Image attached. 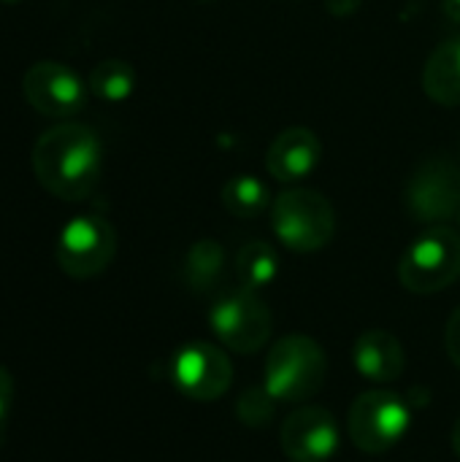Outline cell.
<instances>
[{
  "mask_svg": "<svg viewBox=\"0 0 460 462\" xmlns=\"http://www.w3.org/2000/svg\"><path fill=\"white\" fill-rule=\"evenodd\" d=\"M35 181L57 200H84L103 173V143L89 125L57 122L43 130L30 152Z\"/></svg>",
  "mask_w": 460,
  "mask_h": 462,
  "instance_id": "obj_1",
  "label": "cell"
},
{
  "mask_svg": "<svg viewBox=\"0 0 460 462\" xmlns=\"http://www.w3.org/2000/svg\"><path fill=\"white\" fill-rule=\"evenodd\" d=\"M328 376V360L323 346L301 333L279 338L263 368V387L282 403H301L314 398Z\"/></svg>",
  "mask_w": 460,
  "mask_h": 462,
  "instance_id": "obj_2",
  "label": "cell"
},
{
  "mask_svg": "<svg viewBox=\"0 0 460 462\" xmlns=\"http://www.w3.org/2000/svg\"><path fill=\"white\" fill-rule=\"evenodd\" d=\"M271 230L290 252H320L336 236L333 203L317 189L290 187L271 203Z\"/></svg>",
  "mask_w": 460,
  "mask_h": 462,
  "instance_id": "obj_3",
  "label": "cell"
},
{
  "mask_svg": "<svg viewBox=\"0 0 460 462\" xmlns=\"http://www.w3.org/2000/svg\"><path fill=\"white\" fill-rule=\"evenodd\" d=\"M460 279V233L437 225L418 236L399 260V282L415 295H434Z\"/></svg>",
  "mask_w": 460,
  "mask_h": 462,
  "instance_id": "obj_4",
  "label": "cell"
},
{
  "mask_svg": "<svg viewBox=\"0 0 460 462\" xmlns=\"http://www.w3.org/2000/svg\"><path fill=\"white\" fill-rule=\"evenodd\" d=\"M117 254V230L100 214H79L62 225L54 241V260L70 279L100 276Z\"/></svg>",
  "mask_w": 460,
  "mask_h": 462,
  "instance_id": "obj_5",
  "label": "cell"
},
{
  "mask_svg": "<svg viewBox=\"0 0 460 462\" xmlns=\"http://www.w3.org/2000/svg\"><path fill=\"white\" fill-rule=\"evenodd\" d=\"M412 411L407 401L390 390H369L358 395L347 414L352 444L366 455L390 452L409 430Z\"/></svg>",
  "mask_w": 460,
  "mask_h": 462,
  "instance_id": "obj_6",
  "label": "cell"
},
{
  "mask_svg": "<svg viewBox=\"0 0 460 462\" xmlns=\"http://www.w3.org/2000/svg\"><path fill=\"white\" fill-rule=\"evenodd\" d=\"M209 325H211V333L228 349L241 352V355H255L271 338L274 314L258 292L241 287V290L220 295L211 303Z\"/></svg>",
  "mask_w": 460,
  "mask_h": 462,
  "instance_id": "obj_7",
  "label": "cell"
},
{
  "mask_svg": "<svg viewBox=\"0 0 460 462\" xmlns=\"http://www.w3.org/2000/svg\"><path fill=\"white\" fill-rule=\"evenodd\" d=\"M404 206L423 225H447L460 217V165L450 157H428L415 168L404 189Z\"/></svg>",
  "mask_w": 460,
  "mask_h": 462,
  "instance_id": "obj_8",
  "label": "cell"
},
{
  "mask_svg": "<svg viewBox=\"0 0 460 462\" xmlns=\"http://www.w3.org/2000/svg\"><path fill=\"white\" fill-rule=\"evenodd\" d=\"M89 84L65 62L38 60L22 79V95L27 106L49 119H70L87 106Z\"/></svg>",
  "mask_w": 460,
  "mask_h": 462,
  "instance_id": "obj_9",
  "label": "cell"
},
{
  "mask_svg": "<svg viewBox=\"0 0 460 462\" xmlns=\"http://www.w3.org/2000/svg\"><path fill=\"white\" fill-rule=\"evenodd\" d=\"M171 379L190 401H217L233 384V363L214 344L192 341L184 344L171 363Z\"/></svg>",
  "mask_w": 460,
  "mask_h": 462,
  "instance_id": "obj_10",
  "label": "cell"
},
{
  "mask_svg": "<svg viewBox=\"0 0 460 462\" xmlns=\"http://www.w3.org/2000/svg\"><path fill=\"white\" fill-rule=\"evenodd\" d=\"M279 444L290 462H328L339 449V425L328 409L304 406L282 422Z\"/></svg>",
  "mask_w": 460,
  "mask_h": 462,
  "instance_id": "obj_11",
  "label": "cell"
},
{
  "mask_svg": "<svg viewBox=\"0 0 460 462\" xmlns=\"http://www.w3.org/2000/svg\"><path fill=\"white\" fill-rule=\"evenodd\" d=\"M323 160V143L314 130L304 125L285 127L266 152V171L282 184H298L317 171Z\"/></svg>",
  "mask_w": 460,
  "mask_h": 462,
  "instance_id": "obj_12",
  "label": "cell"
},
{
  "mask_svg": "<svg viewBox=\"0 0 460 462\" xmlns=\"http://www.w3.org/2000/svg\"><path fill=\"white\" fill-rule=\"evenodd\" d=\"M355 368L363 379L374 384H390L401 379L407 368V355L401 341L388 330H366L355 338L352 346Z\"/></svg>",
  "mask_w": 460,
  "mask_h": 462,
  "instance_id": "obj_13",
  "label": "cell"
},
{
  "mask_svg": "<svg viewBox=\"0 0 460 462\" xmlns=\"http://www.w3.org/2000/svg\"><path fill=\"white\" fill-rule=\"evenodd\" d=\"M423 89L445 108L460 106V38H450L431 51L423 68Z\"/></svg>",
  "mask_w": 460,
  "mask_h": 462,
  "instance_id": "obj_14",
  "label": "cell"
},
{
  "mask_svg": "<svg viewBox=\"0 0 460 462\" xmlns=\"http://www.w3.org/2000/svg\"><path fill=\"white\" fill-rule=\"evenodd\" d=\"M220 200H222L225 211L239 219H258L266 211H271V203H274L266 181L252 173L230 176L220 192Z\"/></svg>",
  "mask_w": 460,
  "mask_h": 462,
  "instance_id": "obj_15",
  "label": "cell"
},
{
  "mask_svg": "<svg viewBox=\"0 0 460 462\" xmlns=\"http://www.w3.org/2000/svg\"><path fill=\"white\" fill-rule=\"evenodd\" d=\"M279 268H282L279 254L266 241H249L236 254V273L241 279V287L252 292H260L268 284H274L279 276Z\"/></svg>",
  "mask_w": 460,
  "mask_h": 462,
  "instance_id": "obj_16",
  "label": "cell"
},
{
  "mask_svg": "<svg viewBox=\"0 0 460 462\" xmlns=\"http://www.w3.org/2000/svg\"><path fill=\"white\" fill-rule=\"evenodd\" d=\"M222 271H225V249L217 241L201 238L190 246L184 257V279L190 290L211 292L217 282L222 279Z\"/></svg>",
  "mask_w": 460,
  "mask_h": 462,
  "instance_id": "obj_17",
  "label": "cell"
},
{
  "mask_svg": "<svg viewBox=\"0 0 460 462\" xmlns=\"http://www.w3.org/2000/svg\"><path fill=\"white\" fill-rule=\"evenodd\" d=\"M89 92L103 103H125L136 92V68L127 60H103L89 70Z\"/></svg>",
  "mask_w": 460,
  "mask_h": 462,
  "instance_id": "obj_18",
  "label": "cell"
},
{
  "mask_svg": "<svg viewBox=\"0 0 460 462\" xmlns=\"http://www.w3.org/2000/svg\"><path fill=\"white\" fill-rule=\"evenodd\" d=\"M277 398L266 387H249L236 403V417L247 428H266L277 414Z\"/></svg>",
  "mask_w": 460,
  "mask_h": 462,
  "instance_id": "obj_19",
  "label": "cell"
},
{
  "mask_svg": "<svg viewBox=\"0 0 460 462\" xmlns=\"http://www.w3.org/2000/svg\"><path fill=\"white\" fill-rule=\"evenodd\" d=\"M14 395H16L14 376L0 365V436L8 428V420H11V411H14Z\"/></svg>",
  "mask_w": 460,
  "mask_h": 462,
  "instance_id": "obj_20",
  "label": "cell"
},
{
  "mask_svg": "<svg viewBox=\"0 0 460 462\" xmlns=\"http://www.w3.org/2000/svg\"><path fill=\"white\" fill-rule=\"evenodd\" d=\"M445 346L450 360L460 368V306L453 311V317L447 319V330H445Z\"/></svg>",
  "mask_w": 460,
  "mask_h": 462,
  "instance_id": "obj_21",
  "label": "cell"
},
{
  "mask_svg": "<svg viewBox=\"0 0 460 462\" xmlns=\"http://www.w3.org/2000/svg\"><path fill=\"white\" fill-rule=\"evenodd\" d=\"M361 3L363 0H325V8L333 16H350V14H355L361 8Z\"/></svg>",
  "mask_w": 460,
  "mask_h": 462,
  "instance_id": "obj_22",
  "label": "cell"
},
{
  "mask_svg": "<svg viewBox=\"0 0 460 462\" xmlns=\"http://www.w3.org/2000/svg\"><path fill=\"white\" fill-rule=\"evenodd\" d=\"M442 14H445L450 22L460 24V0H442Z\"/></svg>",
  "mask_w": 460,
  "mask_h": 462,
  "instance_id": "obj_23",
  "label": "cell"
},
{
  "mask_svg": "<svg viewBox=\"0 0 460 462\" xmlns=\"http://www.w3.org/2000/svg\"><path fill=\"white\" fill-rule=\"evenodd\" d=\"M450 444H453V452L460 457V417L458 422H455V428H453V436H450Z\"/></svg>",
  "mask_w": 460,
  "mask_h": 462,
  "instance_id": "obj_24",
  "label": "cell"
},
{
  "mask_svg": "<svg viewBox=\"0 0 460 462\" xmlns=\"http://www.w3.org/2000/svg\"><path fill=\"white\" fill-rule=\"evenodd\" d=\"M0 3H8V5H16V3H22V0H0Z\"/></svg>",
  "mask_w": 460,
  "mask_h": 462,
  "instance_id": "obj_25",
  "label": "cell"
},
{
  "mask_svg": "<svg viewBox=\"0 0 460 462\" xmlns=\"http://www.w3.org/2000/svg\"><path fill=\"white\" fill-rule=\"evenodd\" d=\"M201 3H214V0H201Z\"/></svg>",
  "mask_w": 460,
  "mask_h": 462,
  "instance_id": "obj_26",
  "label": "cell"
},
{
  "mask_svg": "<svg viewBox=\"0 0 460 462\" xmlns=\"http://www.w3.org/2000/svg\"><path fill=\"white\" fill-rule=\"evenodd\" d=\"M458 160H460V141H458Z\"/></svg>",
  "mask_w": 460,
  "mask_h": 462,
  "instance_id": "obj_27",
  "label": "cell"
},
{
  "mask_svg": "<svg viewBox=\"0 0 460 462\" xmlns=\"http://www.w3.org/2000/svg\"><path fill=\"white\" fill-rule=\"evenodd\" d=\"M458 222H460V217H458Z\"/></svg>",
  "mask_w": 460,
  "mask_h": 462,
  "instance_id": "obj_28",
  "label": "cell"
}]
</instances>
